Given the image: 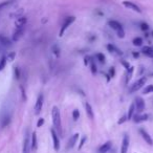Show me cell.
<instances>
[{
    "label": "cell",
    "mask_w": 153,
    "mask_h": 153,
    "mask_svg": "<svg viewBox=\"0 0 153 153\" xmlns=\"http://www.w3.org/2000/svg\"><path fill=\"white\" fill-rule=\"evenodd\" d=\"M78 138H79V133L74 134V135H72L71 137L69 138V140H68V143H67V147H66V148H67V149H71V148H74V145L76 144V140H78Z\"/></svg>",
    "instance_id": "4fadbf2b"
},
{
    "label": "cell",
    "mask_w": 153,
    "mask_h": 153,
    "mask_svg": "<svg viewBox=\"0 0 153 153\" xmlns=\"http://www.w3.org/2000/svg\"><path fill=\"white\" fill-rule=\"evenodd\" d=\"M25 23H26V18L25 17H19L17 20H16V27L18 26H25Z\"/></svg>",
    "instance_id": "44dd1931"
},
{
    "label": "cell",
    "mask_w": 153,
    "mask_h": 153,
    "mask_svg": "<svg viewBox=\"0 0 153 153\" xmlns=\"http://www.w3.org/2000/svg\"><path fill=\"white\" fill-rule=\"evenodd\" d=\"M140 28H142L143 30H148L149 25L147 23H145V22H142V23H140Z\"/></svg>",
    "instance_id": "4dcf8cb0"
},
{
    "label": "cell",
    "mask_w": 153,
    "mask_h": 153,
    "mask_svg": "<svg viewBox=\"0 0 153 153\" xmlns=\"http://www.w3.org/2000/svg\"><path fill=\"white\" fill-rule=\"evenodd\" d=\"M111 142H107L105 143L104 145H102V146L100 147V149H99V153H107L109 150H110L111 148Z\"/></svg>",
    "instance_id": "2e32d148"
},
{
    "label": "cell",
    "mask_w": 153,
    "mask_h": 153,
    "mask_svg": "<svg viewBox=\"0 0 153 153\" xmlns=\"http://www.w3.org/2000/svg\"><path fill=\"white\" fill-rule=\"evenodd\" d=\"M109 72H110V76H114V74H115L114 67H111L110 70H109Z\"/></svg>",
    "instance_id": "74e56055"
},
{
    "label": "cell",
    "mask_w": 153,
    "mask_h": 153,
    "mask_svg": "<svg viewBox=\"0 0 153 153\" xmlns=\"http://www.w3.org/2000/svg\"><path fill=\"white\" fill-rule=\"evenodd\" d=\"M30 133L26 131L25 136L23 140V153H30Z\"/></svg>",
    "instance_id": "8992f818"
},
{
    "label": "cell",
    "mask_w": 153,
    "mask_h": 153,
    "mask_svg": "<svg viewBox=\"0 0 153 153\" xmlns=\"http://www.w3.org/2000/svg\"><path fill=\"white\" fill-rule=\"evenodd\" d=\"M148 120V115L147 114H136L133 117V122L134 123H142Z\"/></svg>",
    "instance_id": "9a60e30c"
},
{
    "label": "cell",
    "mask_w": 153,
    "mask_h": 153,
    "mask_svg": "<svg viewBox=\"0 0 153 153\" xmlns=\"http://www.w3.org/2000/svg\"><path fill=\"white\" fill-rule=\"evenodd\" d=\"M0 43L2 45H4V46H10V45H11L10 39L7 38V37L3 36V35H0Z\"/></svg>",
    "instance_id": "ffe728a7"
},
{
    "label": "cell",
    "mask_w": 153,
    "mask_h": 153,
    "mask_svg": "<svg viewBox=\"0 0 153 153\" xmlns=\"http://www.w3.org/2000/svg\"><path fill=\"white\" fill-rule=\"evenodd\" d=\"M30 149L33 151H35L37 149V135L36 132H34L32 135V140H30Z\"/></svg>",
    "instance_id": "d6986e66"
},
{
    "label": "cell",
    "mask_w": 153,
    "mask_h": 153,
    "mask_svg": "<svg viewBox=\"0 0 153 153\" xmlns=\"http://www.w3.org/2000/svg\"><path fill=\"white\" fill-rule=\"evenodd\" d=\"M96 58L99 60V62H100V63H105V56L103 55V53H97Z\"/></svg>",
    "instance_id": "484cf974"
},
{
    "label": "cell",
    "mask_w": 153,
    "mask_h": 153,
    "mask_svg": "<svg viewBox=\"0 0 153 153\" xmlns=\"http://www.w3.org/2000/svg\"><path fill=\"white\" fill-rule=\"evenodd\" d=\"M107 49H108L111 53H114V55H117V56H122V55H123V53H122L121 49H119L117 46H115V45H113V44H108V45H107Z\"/></svg>",
    "instance_id": "5bb4252c"
},
{
    "label": "cell",
    "mask_w": 153,
    "mask_h": 153,
    "mask_svg": "<svg viewBox=\"0 0 153 153\" xmlns=\"http://www.w3.org/2000/svg\"><path fill=\"white\" fill-rule=\"evenodd\" d=\"M126 121H127V115H125V117H122L121 119L119 120L117 124H119V125H121V124H123L124 122H126Z\"/></svg>",
    "instance_id": "1f68e13d"
},
{
    "label": "cell",
    "mask_w": 153,
    "mask_h": 153,
    "mask_svg": "<svg viewBox=\"0 0 153 153\" xmlns=\"http://www.w3.org/2000/svg\"><path fill=\"white\" fill-rule=\"evenodd\" d=\"M87 140V137H86V136H84L83 138H82L81 140V143H80V145H79V149H81L82 147H83V145H84V143H85V140Z\"/></svg>",
    "instance_id": "836d02e7"
},
{
    "label": "cell",
    "mask_w": 153,
    "mask_h": 153,
    "mask_svg": "<svg viewBox=\"0 0 153 153\" xmlns=\"http://www.w3.org/2000/svg\"><path fill=\"white\" fill-rule=\"evenodd\" d=\"M133 70H134V68L131 67V66H130L129 69H127V74H126V80H125V83L126 84H128V82H129L130 79H131L132 74H133Z\"/></svg>",
    "instance_id": "603a6c76"
},
{
    "label": "cell",
    "mask_w": 153,
    "mask_h": 153,
    "mask_svg": "<svg viewBox=\"0 0 153 153\" xmlns=\"http://www.w3.org/2000/svg\"><path fill=\"white\" fill-rule=\"evenodd\" d=\"M53 53H55L57 56H59V48H58L57 45H55V46L53 47Z\"/></svg>",
    "instance_id": "8d00e7d4"
},
{
    "label": "cell",
    "mask_w": 153,
    "mask_h": 153,
    "mask_svg": "<svg viewBox=\"0 0 153 153\" xmlns=\"http://www.w3.org/2000/svg\"><path fill=\"white\" fill-rule=\"evenodd\" d=\"M133 56H134V57H138V53H133Z\"/></svg>",
    "instance_id": "f35d334b"
},
{
    "label": "cell",
    "mask_w": 153,
    "mask_h": 153,
    "mask_svg": "<svg viewBox=\"0 0 153 153\" xmlns=\"http://www.w3.org/2000/svg\"><path fill=\"white\" fill-rule=\"evenodd\" d=\"M128 148H129V136L127 134H125L123 137V142H122L121 153H127Z\"/></svg>",
    "instance_id": "8fae6325"
},
{
    "label": "cell",
    "mask_w": 153,
    "mask_h": 153,
    "mask_svg": "<svg viewBox=\"0 0 153 153\" xmlns=\"http://www.w3.org/2000/svg\"><path fill=\"white\" fill-rule=\"evenodd\" d=\"M121 63L123 64L124 66H125V67H126V69H129V68H130L129 63H127V62H126V61H124V60H122V61H121Z\"/></svg>",
    "instance_id": "e575fe53"
},
{
    "label": "cell",
    "mask_w": 153,
    "mask_h": 153,
    "mask_svg": "<svg viewBox=\"0 0 153 153\" xmlns=\"http://www.w3.org/2000/svg\"><path fill=\"white\" fill-rule=\"evenodd\" d=\"M5 64H7V58L5 57H2L1 60H0V70H2L4 68Z\"/></svg>",
    "instance_id": "83f0119b"
},
{
    "label": "cell",
    "mask_w": 153,
    "mask_h": 153,
    "mask_svg": "<svg viewBox=\"0 0 153 153\" xmlns=\"http://www.w3.org/2000/svg\"><path fill=\"white\" fill-rule=\"evenodd\" d=\"M108 25L110 26L112 30H114L115 32H117V36H119L120 38H124V37H125V32H124V28H123V26H122V24L120 23V22L115 21V20H110V21L108 22Z\"/></svg>",
    "instance_id": "7a4b0ae2"
},
{
    "label": "cell",
    "mask_w": 153,
    "mask_h": 153,
    "mask_svg": "<svg viewBox=\"0 0 153 153\" xmlns=\"http://www.w3.org/2000/svg\"><path fill=\"white\" fill-rule=\"evenodd\" d=\"M146 81H147L146 76H143V78H140V80H137L136 82H134L133 85H131V87H130V89H129L130 94H133V92H136L137 90H140V88L146 84Z\"/></svg>",
    "instance_id": "277c9868"
},
{
    "label": "cell",
    "mask_w": 153,
    "mask_h": 153,
    "mask_svg": "<svg viewBox=\"0 0 153 153\" xmlns=\"http://www.w3.org/2000/svg\"><path fill=\"white\" fill-rule=\"evenodd\" d=\"M90 66H91V72L94 74L97 72V66H96V64H94V62L92 61V60L90 61Z\"/></svg>",
    "instance_id": "f546056e"
},
{
    "label": "cell",
    "mask_w": 153,
    "mask_h": 153,
    "mask_svg": "<svg viewBox=\"0 0 153 153\" xmlns=\"http://www.w3.org/2000/svg\"><path fill=\"white\" fill-rule=\"evenodd\" d=\"M43 94H39L38 99L36 101V104H35V114H39L42 110V106H43Z\"/></svg>",
    "instance_id": "52a82bcc"
},
{
    "label": "cell",
    "mask_w": 153,
    "mask_h": 153,
    "mask_svg": "<svg viewBox=\"0 0 153 153\" xmlns=\"http://www.w3.org/2000/svg\"><path fill=\"white\" fill-rule=\"evenodd\" d=\"M152 35H153V32H152Z\"/></svg>",
    "instance_id": "ab89813d"
},
{
    "label": "cell",
    "mask_w": 153,
    "mask_h": 153,
    "mask_svg": "<svg viewBox=\"0 0 153 153\" xmlns=\"http://www.w3.org/2000/svg\"><path fill=\"white\" fill-rule=\"evenodd\" d=\"M134 107H135V110L137 111L138 113L143 112L145 109V102L144 100H143V98H140V97H137V98H135V100H134Z\"/></svg>",
    "instance_id": "5b68a950"
},
{
    "label": "cell",
    "mask_w": 153,
    "mask_h": 153,
    "mask_svg": "<svg viewBox=\"0 0 153 153\" xmlns=\"http://www.w3.org/2000/svg\"><path fill=\"white\" fill-rule=\"evenodd\" d=\"M85 109H86V113H87L88 117H89V119H91V120L94 119V110H92L91 105H90L88 102L85 103Z\"/></svg>",
    "instance_id": "ac0fdd59"
},
{
    "label": "cell",
    "mask_w": 153,
    "mask_h": 153,
    "mask_svg": "<svg viewBox=\"0 0 153 153\" xmlns=\"http://www.w3.org/2000/svg\"><path fill=\"white\" fill-rule=\"evenodd\" d=\"M43 124H44V120H43V119H39L38 123H37V127H41Z\"/></svg>",
    "instance_id": "d590c367"
},
{
    "label": "cell",
    "mask_w": 153,
    "mask_h": 153,
    "mask_svg": "<svg viewBox=\"0 0 153 153\" xmlns=\"http://www.w3.org/2000/svg\"><path fill=\"white\" fill-rule=\"evenodd\" d=\"M74 20H76V17H74V16H69V17L66 18L65 21H64V23L62 24L61 30H60V32H59V36H60V37L63 36L64 33H65V30H67V28L69 27V26L71 25L72 23H74Z\"/></svg>",
    "instance_id": "3957f363"
},
{
    "label": "cell",
    "mask_w": 153,
    "mask_h": 153,
    "mask_svg": "<svg viewBox=\"0 0 153 153\" xmlns=\"http://www.w3.org/2000/svg\"><path fill=\"white\" fill-rule=\"evenodd\" d=\"M90 61H91V60H90V57H89V56H86V57L84 58V64H85V65L89 64V63H90Z\"/></svg>",
    "instance_id": "d6a6232c"
},
{
    "label": "cell",
    "mask_w": 153,
    "mask_h": 153,
    "mask_svg": "<svg viewBox=\"0 0 153 153\" xmlns=\"http://www.w3.org/2000/svg\"><path fill=\"white\" fill-rule=\"evenodd\" d=\"M24 30H25V26H18L16 27L15 32L13 34V41H18L22 37V35L24 34Z\"/></svg>",
    "instance_id": "9c48e42d"
},
{
    "label": "cell",
    "mask_w": 153,
    "mask_h": 153,
    "mask_svg": "<svg viewBox=\"0 0 153 153\" xmlns=\"http://www.w3.org/2000/svg\"><path fill=\"white\" fill-rule=\"evenodd\" d=\"M51 119H53V127L57 131L62 132L61 129V115H60V111L57 106H53L51 109Z\"/></svg>",
    "instance_id": "6da1fadb"
},
{
    "label": "cell",
    "mask_w": 153,
    "mask_h": 153,
    "mask_svg": "<svg viewBox=\"0 0 153 153\" xmlns=\"http://www.w3.org/2000/svg\"><path fill=\"white\" fill-rule=\"evenodd\" d=\"M80 117V111L78 110V109H74V111H72V117H74V121H76V120L79 119Z\"/></svg>",
    "instance_id": "f1b7e54d"
},
{
    "label": "cell",
    "mask_w": 153,
    "mask_h": 153,
    "mask_svg": "<svg viewBox=\"0 0 153 153\" xmlns=\"http://www.w3.org/2000/svg\"><path fill=\"white\" fill-rule=\"evenodd\" d=\"M140 135H142V137L145 140V142H146L148 145H150V146H152V145H153V140H152V138H151V136L149 135L148 132L145 131L144 129H140Z\"/></svg>",
    "instance_id": "7c38bea8"
},
{
    "label": "cell",
    "mask_w": 153,
    "mask_h": 153,
    "mask_svg": "<svg viewBox=\"0 0 153 153\" xmlns=\"http://www.w3.org/2000/svg\"><path fill=\"white\" fill-rule=\"evenodd\" d=\"M51 138H53V148H55L56 151H59L60 140H59V137H58V134L56 133V131L53 130V128L51 130Z\"/></svg>",
    "instance_id": "30bf717a"
},
{
    "label": "cell",
    "mask_w": 153,
    "mask_h": 153,
    "mask_svg": "<svg viewBox=\"0 0 153 153\" xmlns=\"http://www.w3.org/2000/svg\"><path fill=\"white\" fill-rule=\"evenodd\" d=\"M150 92H153V85H148V86H147V87L144 89V91H143V94H150Z\"/></svg>",
    "instance_id": "4316f807"
},
{
    "label": "cell",
    "mask_w": 153,
    "mask_h": 153,
    "mask_svg": "<svg viewBox=\"0 0 153 153\" xmlns=\"http://www.w3.org/2000/svg\"><path fill=\"white\" fill-rule=\"evenodd\" d=\"M132 43H133L134 46H142L143 45V39L140 38V37H136V38L133 39Z\"/></svg>",
    "instance_id": "d4e9b609"
},
{
    "label": "cell",
    "mask_w": 153,
    "mask_h": 153,
    "mask_svg": "<svg viewBox=\"0 0 153 153\" xmlns=\"http://www.w3.org/2000/svg\"><path fill=\"white\" fill-rule=\"evenodd\" d=\"M123 5L125 7H127V9L129 10H132V11L134 12H137V13H142V11H140V7H138L137 4H135L134 2H132V1H123Z\"/></svg>",
    "instance_id": "ba28073f"
},
{
    "label": "cell",
    "mask_w": 153,
    "mask_h": 153,
    "mask_svg": "<svg viewBox=\"0 0 153 153\" xmlns=\"http://www.w3.org/2000/svg\"><path fill=\"white\" fill-rule=\"evenodd\" d=\"M142 51H143V53H144L145 56H147V57L153 58V48H152V47L145 46V47H143Z\"/></svg>",
    "instance_id": "e0dca14e"
},
{
    "label": "cell",
    "mask_w": 153,
    "mask_h": 153,
    "mask_svg": "<svg viewBox=\"0 0 153 153\" xmlns=\"http://www.w3.org/2000/svg\"><path fill=\"white\" fill-rule=\"evenodd\" d=\"M14 0H5V1H2V2H0V10H3L5 9L7 7L11 5L13 3Z\"/></svg>",
    "instance_id": "cb8c5ba5"
},
{
    "label": "cell",
    "mask_w": 153,
    "mask_h": 153,
    "mask_svg": "<svg viewBox=\"0 0 153 153\" xmlns=\"http://www.w3.org/2000/svg\"><path fill=\"white\" fill-rule=\"evenodd\" d=\"M134 110H135V107H134V103H132V104L130 105L129 109H128V113H127V120H131L132 117H133Z\"/></svg>",
    "instance_id": "7402d4cb"
}]
</instances>
